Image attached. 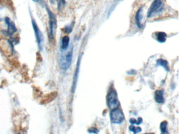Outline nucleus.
Instances as JSON below:
<instances>
[{"label": "nucleus", "mask_w": 179, "mask_h": 134, "mask_svg": "<svg viewBox=\"0 0 179 134\" xmlns=\"http://www.w3.org/2000/svg\"><path fill=\"white\" fill-rule=\"evenodd\" d=\"M66 50L62 51L59 59V67L61 69L64 71L67 70L71 65L73 53V46L67 51H66Z\"/></svg>", "instance_id": "nucleus-1"}, {"label": "nucleus", "mask_w": 179, "mask_h": 134, "mask_svg": "<svg viewBox=\"0 0 179 134\" xmlns=\"http://www.w3.org/2000/svg\"><path fill=\"white\" fill-rule=\"evenodd\" d=\"M46 11L48 12V18H49V35L50 39L53 40L54 38L56 35L57 24V19L55 15L50 11L49 8L46 6Z\"/></svg>", "instance_id": "nucleus-2"}, {"label": "nucleus", "mask_w": 179, "mask_h": 134, "mask_svg": "<svg viewBox=\"0 0 179 134\" xmlns=\"http://www.w3.org/2000/svg\"><path fill=\"white\" fill-rule=\"evenodd\" d=\"M32 24L35 36L37 42L38 48L40 51H42L43 45H44V36L40 30V28L38 26L36 22L34 19H32Z\"/></svg>", "instance_id": "nucleus-3"}, {"label": "nucleus", "mask_w": 179, "mask_h": 134, "mask_svg": "<svg viewBox=\"0 0 179 134\" xmlns=\"http://www.w3.org/2000/svg\"><path fill=\"white\" fill-rule=\"evenodd\" d=\"M107 102L109 108L113 110L120 106V103L119 101L117 93L115 90H112L107 95Z\"/></svg>", "instance_id": "nucleus-4"}, {"label": "nucleus", "mask_w": 179, "mask_h": 134, "mask_svg": "<svg viewBox=\"0 0 179 134\" xmlns=\"http://www.w3.org/2000/svg\"><path fill=\"white\" fill-rule=\"evenodd\" d=\"M163 0H154L147 13V17L150 18L155 14L158 13L163 9Z\"/></svg>", "instance_id": "nucleus-5"}, {"label": "nucleus", "mask_w": 179, "mask_h": 134, "mask_svg": "<svg viewBox=\"0 0 179 134\" xmlns=\"http://www.w3.org/2000/svg\"><path fill=\"white\" fill-rule=\"evenodd\" d=\"M110 119L112 123H121L124 120V115L122 111L118 108L111 110Z\"/></svg>", "instance_id": "nucleus-6"}, {"label": "nucleus", "mask_w": 179, "mask_h": 134, "mask_svg": "<svg viewBox=\"0 0 179 134\" xmlns=\"http://www.w3.org/2000/svg\"><path fill=\"white\" fill-rule=\"evenodd\" d=\"M5 22L8 26L7 31L5 32L6 33V34L8 35V36H12L17 31L15 25L13 22L11 20V19L8 17H6L5 18Z\"/></svg>", "instance_id": "nucleus-7"}, {"label": "nucleus", "mask_w": 179, "mask_h": 134, "mask_svg": "<svg viewBox=\"0 0 179 134\" xmlns=\"http://www.w3.org/2000/svg\"><path fill=\"white\" fill-rule=\"evenodd\" d=\"M80 60L81 58L80 57H79L77 63L76 67L74 72V76H73V83H72V87H71V92L74 93L75 92V90L76 89V87L78 77V74H79V67H80Z\"/></svg>", "instance_id": "nucleus-8"}, {"label": "nucleus", "mask_w": 179, "mask_h": 134, "mask_svg": "<svg viewBox=\"0 0 179 134\" xmlns=\"http://www.w3.org/2000/svg\"><path fill=\"white\" fill-rule=\"evenodd\" d=\"M142 19V8H140L136 14L135 15V21L137 26L139 28H142L143 25L141 24V21Z\"/></svg>", "instance_id": "nucleus-9"}, {"label": "nucleus", "mask_w": 179, "mask_h": 134, "mask_svg": "<svg viewBox=\"0 0 179 134\" xmlns=\"http://www.w3.org/2000/svg\"><path fill=\"white\" fill-rule=\"evenodd\" d=\"M163 90H157L155 92V99L156 102L158 103H163L164 102Z\"/></svg>", "instance_id": "nucleus-10"}, {"label": "nucleus", "mask_w": 179, "mask_h": 134, "mask_svg": "<svg viewBox=\"0 0 179 134\" xmlns=\"http://www.w3.org/2000/svg\"><path fill=\"white\" fill-rule=\"evenodd\" d=\"M70 39L68 36H65L63 37L62 40V44H61V50L62 51H65L67 50L69 47Z\"/></svg>", "instance_id": "nucleus-11"}, {"label": "nucleus", "mask_w": 179, "mask_h": 134, "mask_svg": "<svg viewBox=\"0 0 179 134\" xmlns=\"http://www.w3.org/2000/svg\"><path fill=\"white\" fill-rule=\"evenodd\" d=\"M156 39L158 42L163 43L166 42L167 35L166 33L162 32H157L155 34Z\"/></svg>", "instance_id": "nucleus-12"}, {"label": "nucleus", "mask_w": 179, "mask_h": 134, "mask_svg": "<svg viewBox=\"0 0 179 134\" xmlns=\"http://www.w3.org/2000/svg\"><path fill=\"white\" fill-rule=\"evenodd\" d=\"M157 65L158 66L162 67L166 71H168V72L170 71V68H169V66L168 62L166 60H164L163 59H161V58L159 59L157 61Z\"/></svg>", "instance_id": "nucleus-13"}, {"label": "nucleus", "mask_w": 179, "mask_h": 134, "mask_svg": "<svg viewBox=\"0 0 179 134\" xmlns=\"http://www.w3.org/2000/svg\"><path fill=\"white\" fill-rule=\"evenodd\" d=\"M74 24H75V22H72L71 24H69V25H67L64 28V32L66 34H69L70 33H71V32L73 31V28H74Z\"/></svg>", "instance_id": "nucleus-14"}, {"label": "nucleus", "mask_w": 179, "mask_h": 134, "mask_svg": "<svg viewBox=\"0 0 179 134\" xmlns=\"http://www.w3.org/2000/svg\"><path fill=\"white\" fill-rule=\"evenodd\" d=\"M129 130L130 131L133 132L134 134H137L138 133H139L141 131H142V129L141 127H140L139 126H134V125H131L129 126Z\"/></svg>", "instance_id": "nucleus-15"}, {"label": "nucleus", "mask_w": 179, "mask_h": 134, "mask_svg": "<svg viewBox=\"0 0 179 134\" xmlns=\"http://www.w3.org/2000/svg\"><path fill=\"white\" fill-rule=\"evenodd\" d=\"M130 123L132 125L136 124L137 125H139L142 123V118L141 117H139L138 119H136L134 118H131L130 119Z\"/></svg>", "instance_id": "nucleus-16"}, {"label": "nucleus", "mask_w": 179, "mask_h": 134, "mask_svg": "<svg viewBox=\"0 0 179 134\" xmlns=\"http://www.w3.org/2000/svg\"><path fill=\"white\" fill-rule=\"evenodd\" d=\"M160 128L161 132L166 131L168 130V122H167V121H163L161 123Z\"/></svg>", "instance_id": "nucleus-17"}, {"label": "nucleus", "mask_w": 179, "mask_h": 134, "mask_svg": "<svg viewBox=\"0 0 179 134\" xmlns=\"http://www.w3.org/2000/svg\"><path fill=\"white\" fill-rule=\"evenodd\" d=\"M58 10H60L66 4V0H57Z\"/></svg>", "instance_id": "nucleus-18"}, {"label": "nucleus", "mask_w": 179, "mask_h": 134, "mask_svg": "<svg viewBox=\"0 0 179 134\" xmlns=\"http://www.w3.org/2000/svg\"><path fill=\"white\" fill-rule=\"evenodd\" d=\"M88 131L90 134H98L99 133V131L95 127L90 128L88 129Z\"/></svg>", "instance_id": "nucleus-19"}, {"label": "nucleus", "mask_w": 179, "mask_h": 134, "mask_svg": "<svg viewBox=\"0 0 179 134\" xmlns=\"http://www.w3.org/2000/svg\"><path fill=\"white\" fill-rule=\"evenodd\" d=\"M161 134H169V133L168 131V130H167V131H166L161 132Z\"/></svg>", "instance_id": "nucleus-20"}, {"label": "nucleus", "mask_w": 179, "mask_h": 134, "mask_svg": "<svg viewBox=\"0 0 179 134\" xmlns=\"http://www.w3.org/2000/svg\"><path fill=\"white\" fill-rule=\"evenodd\" d=\"M49 1H50V2L51 4H54V2H55V0H49Z\"/></svg>", "instance_id": "nucleus-21"}, {"label": "nucleus", "mask_w": 179, "mask_h": 134, "mask_svg": "<svg viewBox=\"0 0 179 134\" xmlns=\"http://www.w3.org/2000/svg\"><path fill=\"white\" fill-rule=\"evenodd\" d=\"M41 2V3H42L43 2V0H38V2Z\"/></svg>", "instance_id": "nucleus-22"}, {"label": "nucleus", "mask_w": 179, "mask_h": 134, "mask_svg": "<svg viewBox=\"0 0 179 134\" xmlns=\"http://www.w3.org/2000/svg\"><path fill=\"white\" fill-rule=\"evenodd\" d=\"M33 1L34 2H38V0H33Z\"/></svg>", "instance_id": "nucleus-23"}, {"label": "nucleus", "mask_w": 179, "mask_h": 134, "mask_svg": "<svg viewBox=\"0 0 179 134\" xmlns=\"http://www.w3.org/2000/svg\"><path fill=\"white\" fill-rule=\"evenodd\" d=\"M153 134V133H147V134Z\"/></svg>", "instance_id": "nucleus-24"}, {"label": "nucleus", "mask_w": 179, "mask_h": 134, "mask_svg": "<svg viewBox=\"0 0 179 134\" xmlns=\"http://www.w3.org/2000/svg\"><path fill=\"white\" fill-rule=\"evenodd\" d=\"M20 134V133H18V134Z\"/></svg>", "instance_id": "nucleus-25"}]
</instances>
